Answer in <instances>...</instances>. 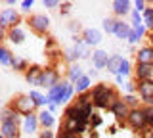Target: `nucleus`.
Here are the masks:
<instances>
[{
    "label": "nucleus",
    "mask_w": 153,
    "mask_h": 138,
    "mask_svg": "<svg viewBox=\"0 0 153 138\" xmlns=\"http://www.w3.org/2000/svg\"><path fill=\"white\" fill-rule=\"evenodd\" d=\"M146 115H147V127L153 131V107L151 106H146Z\"/></svg>",
    "instance_id": "nucleus-42"
},
{
    "label": "nucleus",
    "mask_w": 153,
    "mask_h": 138,
    "mask_svg": "<svg viewBox=\"0 0 153 138\" xmlns=\"http://www.w3.org/2000/svg\"><path fill=\"white\" fill-rule=\"evenodd\" d=\"M136 63H147V65H153V46H151V44L142 46V48L136 52Z\"/></svg>",
    "instance_id": "nucleus-18"
},
{
    "label": "nucleus",
    "mask_w": 153,
    "mask_h": 138,
    "mask_svg": "<svg viewBox=\"0 0 153 138\" xmlns=\"http://www.w3.org/2000/svg\"><path fill=\"white\" fill-rule=\"evenodd\" d=\"M46 98L50 104H57V106H63L67 104L69 106L71 100L75 98V84L69 83L67 79H61L56 87H52L50 90H46Z\"/></svg>",
    "instance_id": "nucleus-2"
},
{
    "label": "nucleus",
    "mask_w": 153,
    "mask_h": 138,
    "mask_svg": "<svg viewBox=\"0 0 153 138\" xmlns=\"http://www.w3.org/2000/svg\"><path fill=\"white\" fill-rule=\"evenodd\" d=\"M4 40H8V29L0 25V44H2Z\"/></svg>",
    "instance_id": "nucleus-45"
},
{
    "label": "nucleus",
    "mask_w": 153,
    "mask_h": 138,
    "mask_svg": "<svg viewBox=\"0 0 153 138\" xmlns=\"http://www.w3.org/2000/svg\"><path fill=\"white\" fill-rule=\"evenodd\" d=\"M12 61H13V54L10 52L8 46H4V44H0V65H12Z\"/></svg>",
    "instance_id": "nucleus-29"
},
{
    "label": "nucleus",
    "mask_w": 153,
    "mask_h": 138,
    "mask_svg": "<svg viewBox=\"0 0 153 138\" xmlns=\"http://www.w3.org/2000/svg\"><path fill=\"white\" fill-rule=\"evenodd\" d=\"M61 58H63V61H67L69 65H73L82 58V54H80V50L76 48V46H69V48L63 50V56H61Z\"/></svg>",
    "instance_id": "nucleus-22"
},
{
    "label": "nucleus",
    "mask_w": 153,
    "mask_h": 138,
    "mask_svg": "<svg viewBox=\"0 0 153 138\" xmlns=\"http://www.w3.org/2000/svg\"><path fill=\"white\" fill-rule=\"evenodd\" d=\"M90 90H92V79H90L88 75H82V77L75 83V92L84 94V92H90Z\"/></svg>",
    "instance_id": "nucleus-24"
},
{
    "label": "nucleus",
    "mask_w": 153,
    "mask_h": 138,
    "mask_svg": "<svg viewBox=\"0 0 153 138\" xmlns=\"http://www.w3.org/2000/svg\"><path fill=\"white\" fill-rule=\"evenodd\" d=\"M57 107H59V106H57V104H48V111H50V113H56L57 111Z\"/></svg>",
    "instance_id": "nucleus-48"
},
{
    "label": "nucleus",
    "mask_w": 153,
    "mask_h": 138,
    "mask_svg": "<svg viewBox=\"0 0 153 138\" xmlns=\"http://www.w3.org/2000/svg\"><path fill=\"white\" fill-rule=\"evenodd\" d=\"M90 138H100V134H98V131H90Z\"/></svg>",
    "instance_id": "nucleus-51"
},
{
    "label": "nucleus",
    "mask_w": 153,
    "mask_h": 138,
    "mask_svg": "<svg viewBox=\"0 0 153 138\" xmlns=\"http://www.w3.org/2000/svg\"><path fill=\"white\" fill-rule=\"evenodd\" d=\"M0 119H2V121H13V123H19V125L23 123V117L19 115L12 106L2 107V111H0Z\"/></svg>",
    "instance_id": "nucleus-20"
},
{
    "label": "nucleus",
    "mask_w": 153,
    "mask_h": 138,
    "mask_svg": "<svg viewBox=\"0 0 153 138\" xmlns=\"http://www.w3.org/2000/svg\"><path fill=\"white\" fill-rule=\"evenodd\" d=\"M10 106L16 109V111H17L21 117L31 115V113H35V111H36V104L33 102V98L29 96V94H19V96L12 98Z\"/></svg>",
    "instance_id": "nucleus-3"
},
{
    "label": "nucleus",
    "mask_w": 153,
    "mask_h": 138,
    "mask_svg": "<svg viewBox=\"0 0 153 138\" xmlns=\"http://www.w3.org/2000/svg\"><path fill=\"white\" fill-rule=\"evenodd\" d=\"M132 6H134V10H136V12L143 13V12H146V8H147V2H146V0H136V2H132Z\"/></svg>",
    "instance_id": "nucleus-40"
},
{
    "label": "nucleus",
    "mask_w": 153,
    "mask_h": 138,
    "mask_svg": "<svg viewBox=\"0 0 153 138\" xmlns=\"http://www.w3.org/2000/svg\"><path fill=\"white\" fill-rule=\"evenodd\" d=\"M59 0H42V6L48 8V10H54V8H59Z\"/></svg>",
    "instance_id": "nucleus-41"
},
{
    "label": "nucleus",
    "mask_w": 153,
    "mask_h": 138,
    "mask_svg": "<svg viewBox=\"0 0 153 138\" xmlns=\"http://www.w3.org/2000/svg\"><path fill=\"white\" fill-rule=\"evenodd\" d=\"M115 81H117V84H123V87H124V83H126V81H124L123 77H119V75L115 77Z\"/></svg>",
    "instance_id": "nucleus-50"
},
{
    "label": "nucleus",
    "mask_w": 153,
    "mask_h": 138,
    "mask_svg": "<svg viewBox=\"0 0 153 138\" xmlns=\"http://www.w3.org/2000/svg\"><path fill=\"white\" fill-rule=\"evenodd\" d=\"M102 123H103L102 115H100V113H96V111H94L92 119H90V131H96V128H100V127H102Z\"/></svg>",
    "instance_id": "nucleus-36"
},
{
    "label": "nucleus",
    "mask_w": 153,
    "mask_h": 138,
    "mask_svg": "<svg viewBox=\"0 0 153 138\" xmlns=\"http://www.w3.org/2000/svg\"><path fill=\"white\" fill-rule=\"evenodd\" d=\"M69 12H71V2H61L59 4V13L61 16H69Z\"/></svg>",
    "instance_id": "nucleus-43"
},
{
    "label": "nucleus",
    "mask_w": 153,
    "mask_h": 138,
    "mask_svg": "<svg viewBox=\"0 0 153 138\" xmlns=\"http://www.w3.org/2000/svg\"><path fill=\"white\" fill-rule=\"evenodd\" d=\"M132 73H134V69H132L130 60L124 58V60H123V63H121V67H119V73H117V75H119V77H123V79H128ZM117 75H115V77H117Z\"/></svg>",
    "instance_id": "nucleus-30"
},
{
    "label": "nucleus",
    "mask_w": 153,
    "mask_h": 138,
    "mask_svg": "<svg viewBox=\"0 0 153 138\" xmlns=\"http://www.w3.org/2000/svg\"><path fill=\"white\" fill-rule=\"evenodd\" d=\"M130 25H132V27L143 25V17H142V13H140V12L132 10V13H130Z\"/></svg>",
    "instance_id": "nucleus-35"
},
{
    "label": "nucleus",
    "mask_w": 153,
    "mask_h": 138,
    "mask_svg": "<svg viewBox=\"0 0 153 138\" xmlns=\"http://www.w3.org/2000/svg\"><path fill=\"white\" fill-rule=\"evenodd\" d=\"M151 46H153V35H151Z\"/></svg>",
    "instance_id": "nucleus-52"
},
{
    "label": "nucleus",
    "mask_w": 153,
    "mask_h": 138,
    "mask_svg": "<svg viewBox=\"0 0 153 138\" xmlns=\"http://www.w3.org/2000/svg\"><path fill=\"white\" fill-rule=\"evenodd\" d=\"M56 46V40L52 39V37H48V40H46V50H52Z\"/></svg>",
    "instance_id": "nucleus-47"
},
{
    "label": "nucleus",
    "mask_w": 153,
    "mask_h": 138,
    "mask_svg": "<svg viewBox=\"0 0 153 138\" xmlns=\"http://www.w3.org/2000/svg\"><path fill=\"white\" fill-rule=\"evenodd\" d=\"M40 75H42L40 65H31V67L27 69V73H25V81L29 84H33V87L40 88Z\"/></svg>",
    "instance_id": "nucleus-17"
},
{
    "label": "nucleus",
    "mask_w": 153,
    "mask_h": 138,
    "mask_svg": "<svg viewBox=\"0 0 153 138\" xmlns=\"http://www.w3.org/2000/svg\"><path fill=\"white\" fill-rule=\"evenodd\" d=\"M142 17H143V27L147 31H153V6H147L146 12L142 13Z\"/></svg>",
    "instance_id": "nucleus-32"
},
{
    "label": "nucleus",
    "mask_w": 153,
    "mask_h": 138,
    "mask_svg": "<svg viewBox=\"0 0 153 138\" xmlns=\"http://www.w3.org/2000/svg\"><path fill=\"white\" fill-rule=\"evenodd\" d=\"M111 10H113V16L117 17V19H123V17L130 16L134 6L132 2H128V0H115V2L111 4Z\"/></svg>",
    "instance_id": "nucleus-10"
},
{
    "label": "nucleus",
    "mask_w": 153,
    "mask_h": 138,
    "mask_svg": "<svg viewBox=\"0 0 153 138\" xmlns=\"http://www.w3.org/2000/svg\"><path fill=\"white\" fill-rule=\"evenodd\" d=\"M65 73H67V81H69V83H73V84H75V83H76V81H79L80 77H82V75H86V73H84V69L80 67L79 63L69 65Z\"/></svg>",
    "instance_id": "nucleus-23"
},
{
    "label": "nucleus",
    "mask_w": 153,
    "mask_h": 138,
    "mask_svg": "<svg viewBox=\"0 0 153 138\" xmlns=\"http://www.w3.org/2000/svg\"><path fill=\"white\" fill-rule=\"evenodd\" d=\"M138 92V87L134 81H126L124 83V94H136Z\"/></svg>",
    "instance_id": "nucleus-37"
},
{
    "label": "nucleus",
    "mask_w": 153,
    "mask_h": 138,
    "mask_svg": "<svg viewBox=\"0 0 153 138\" xmlns=\"http://www.w3.org/2000/svg\"><path fill=\"white\" fill-rule=\"evenodd\" d=\"M38 128H40V123H38V113H31V115H25V117H23L21 132H25V134H35Z\"/></svg>",
    "instance_id": "nucleus-13"
},
{
    "label": "nucleus",
    "mask_w": 153,
    "mask_h": 138,
    "mask_svg": "<svg viewBox=\"0 0 153 138\" xmlns=\"http://www.w3.org/2000/svg\"><path fill=\"white\" fill-rule=\"evenodd\" d=\"M59 81H61V75H59V71L56 67H52V65L42 67V75H40V87L42 88L50 90L52 87H56Z\"/></svg>",
    "instance_id": "nucleus-7"
},
{
    "label": "nucleus",
    "mask_w": 153,
    "mask_h": 138,
    "mask_svg": "<svg viewBox=\"0 0 153 138\" xmlns=\"http://www.w3.org/2000/svg\"><path fill=\"white\" fill-rule=\"evenodd\" d=\"M140 96H136V94H123V102L126 104L130 109L134 107H140V100H138Z\"/></svg>",
    "instance_id": "nucleus-34"
},
{
    "label": "nucleus",
    "mask_w": 153,
    "mask_h": 138,
    "mask_svg": "<svg viewBox=\"0 0 153 138\" xmlns=\"http://www.w3.org/2000/svg\"><path fill=\"white\" fill-rule=\"evenodd\" d=\"M67 29H69V33H73V37H75V35L80 33V23L79 21H69L67 23Z\"/></svg>",
    "instance_id": "nucleus-39"
},
{
    "label": "nucleus",
    "mask_w": 153,
    "mask_h": 138,
    "mask_svg": "<svg viewBox=\"0 0 153 138\" xmlns=\"http://www.w3.org/2000/svg\"><path fill=\"white\" fill-rule=\"evenodd\" d=\"M29 96L33 98V102L36 104V107H48V104H50V102H48V98H46V94H42L40 90H36V88L31 90Z\"/></svg>",
    "instance_id": "nucleus-27"
},
{
    "label": "nucleus",
    "mask_w": 153,
    "mask_h": 138,
    "mask_svg": "<svg viewBox=\"0 0 153 138\" xmlns=\"http://www.w3.org/2000/svg\"><path fill=\"white\" fill-rule=\"evenodd\" d=\"M109 56L111 54H107L105 50L102 48H96L92 52V65H94V69H103V67H107V61H109Z\"/></svg>",
    "instance_id": "nucleus-15"
},
{
    "label": "nucleus",
    "mask_w": 153,
    "mask_h": 138,
    "mask_svg": "<svg viewBox=\"0 0 153 138\" xmlns=\"http://www.w3.org/2000/svg\"><path fill=\"white\" fill-rule=\"evenodd\" d=\"M12 67H13V71H17V73H27V69L31 67V65H29V61H27L25 58H19V56H13Z\"/></svg>",
    "instance_id": "nucleus-28"
},
{
    "label": "nucleus",
    "mask_w": 153,
    "mask_h": 138,
    "mask_svg": "<svg viewBox=\"0 0 153 138\" xmlns=\"http://www.w3.org/2000/svg\"><path fill=\"white\" fill-rule=\"evenodd\" d=\"M117 17H105L102 21V29L107 33V35H115V27H117Z\"/></svg>",
    "instance_id": "nucleus-31"
},
{
    "label": "nucleus",
    "mask_w": 153,
    "mask_h": 138,
    "mask_svg": "<svg viewBox=\"0 0 153 138\" xmlns=\"http://www.w3.org/2000/svg\"><path fill=\"white\" fill-rule=\"evenodd\" d=\"M0 125H2V119H0Z\"/></svg>",
    "instance_id": "nucleus-53"
},
{
    "label": "nucleus",
    "mask_w": 153,
    "mask_h": 138,
    "mask_svg": "<svg viewBox=\"0 0 153 138\" xmlns=\"http://www.w3.org/2000/svg\"><path fill=\"white\" fill-rule=\"evenodd\" d=\"M126 125L134 128V131H146L147 127V115H146V106H140V107H134L130 109L128 113V119H126Z\"/></svg>",
    "instance_id": "nucleus-4"
},
{
    "label": "nucleus",
    "mask_w": 153,
    "mask_h": 138,
    "mask_svg": "<svg viewBox=\"0 0 153 138\" xmlns=\"http://www.w3.org/2000/svg\"><path fill=\"white\" fill-rule=\"evenodd\" d=\"M19 6H21V12L23 13H29V12H31V8L35 6V0H21Z\"/></svg>",
    "instance_id": "nucleus-38"
},
{
    "label": "nucleus",
    "mask_w": 153,
    "mask_h": 138,
    "mask_svg": "<svg viewBox=\"0 0 153 138\" xmlns=\"http://www.w3.org/2000/svg\"><path fill=\"white\" fill-rule=\"evenodd\" d=\"M146 27L143 25H138V27H132V31H130V35H128V44L134 46L136 42H140L143 37H146Z\"/></svg>",
    "instance_id": "nucleus-26"
},
{
    "label": "nucleus",
    "mask_w": 153,
    "mask_h": 138,
    "mask_svg": "<svg viewBox=\"0 0 153 138\" xmlns=\"http://www.w3.org/2000/svg\"><path fill=\"white\" fill-rule=\"evenodd\" d=\"M38 138H57V134H56L54 131H40Z\"/></svg>",
    "instance_id": "nucleus-44"
},
{
    "label": "nucleus",
    "mask_w": 153,
    "mask_h": 138,
    "mask_svg": "<svg viewBox=\"0 0 153 138\" xmlns=\"http://www.w3.org/2000/svg\"><path fill=\"white\" fill-rule=\"evenodd\" d=\"M134 79L136 83L140 81H151L153 79V65H147V63H136L134 65Z\"/></svg>",
    "instance_id": "nucleus-14"
},
{
    "label": "nucleus",
    "mask_w": 153,
    "mask_h": 138,
    "mask_svg": "<svg viewBox=\"0 0 153 138\" xmlns=\"http://www.w3.org/2000/svg\"><path fill=\"white\" fill-rule=\"evenodd\" d=\"M38 123H40L42 131H52L56 127V115L48 109H42V111H38Z\"/></svg>",
    "instance_id": "nucleus-16"
},
{
    "label": "nucleus",
    "mask_w": 153,
    "mask_h": 138,
    "mask_svg": "<svg viewBox=\"0 0 153 138\" xmlns=\"http://www.w3.org/2000/svg\"><path fill=\"white\" fill-rule=\"evenodd\" d=\"M50 23H52V19L46 13H31V16L27 17V25L31 27V31L36 33V35H46V33L50 31Z\"/></svg>",
    "instance_id": "nucleus-5"
},
{
    "label": "nucleus",
    "mask_w": 153,
    "mask_h": 138,
    "mask_svg": "<svg viewBox=\"0 0 153 138\" xmlns=\"http://www.w3.org/2000/svg\"><path fill=\"white\" fill-rule=\"evenodd\" d=\"M132 31V25L130 21H124V19H119L117 21V27H115V37L121 40H128V35Z\"/></svg>",
    "instance_id": "nucleus-19"
},
{
    "label": "nucleus",
    "mask_w": 153,
    "mask_h": 138,
    "mask_svg": "<svg viewBox=\"0 0 153 138\" xmlns=\"http://www.w3.org/2000/svg\"><path fill=\"white\" fill-rule=\"evenodd\" d=\"M90 92H92V106L96 109H107L109 111V107L113 106V102H117V100L121 98L117 90L107 83H98Z\"/></svg>",
    "instance_id": "nucleus-1"
},
{
    "label": "nucleus",
    "mask_w": 153,
    "mask_h": 138,
    "mask_svg": "<svg viewBox=\"0 0 153 138\" xmlns=\"http://www.w3.org/2000/svg\"><path fill=\"white\" fill-rule=\"evenodd\" d=\"M86 75L92 79V77H96V75H98V69H88V73H86Z\"/></svg>",
    "instance_id": "nucleus-49"
},
{
    "label": "nucleus",
    "mask_w": 153,
    "mask_h": 138,
    "mask_svg": "<svg viewBox=\"0 0 153 138\" xmlns=\"http://www.w3.org/2000/svg\"><path fill=\"white\" fill-rule=\"evenodd\" d=\"M19 23H21V13L16 8H4V10H0V25L2 27L13 29V27H19Z\"/></svg>",
    "instance_id": "nucleus-6"
},
{
    "label": "nucleus",
    "mask_w": 153,
    "mask_h": 138,
    "mask_svg": "<svg viewBox=\"0 0 153 138\" xmlns=\"http://www.w3.org/2000/svg\"><path fill=\"white\" fill-rule=\"evenodd\" d=\"M82 40L84 44L88 46V48H96V46H100V42L103 40V33L100 29H94V27H88V29H82Z\"/></svg>",
    "instance_id": "nucleus-9"
},
{
    "label": "nucleus",
    "mask_w": 153,
    "mask_h": 138,
    "mask_svg": "<svg viewBox=\"0 0 153 138\" xmlns=\"http://www.w3.org/2000/svg\"><path fill=\"white\" fill-rule=\"evenodd\" d=\"M109 111L115 115V119H117L119 123H126L128 119V113H130V107L126 106V104L123 102V98H119L117 102H113V106L109 107Z\"/></svg>",
    "instance_id": "nucleus-11"
},
{
    "label": "nucleus",
    "mask_w": 153,
    "mask_h": 138,
    "mask_svg": "<svg viewBox=\"0 0 153 138\" xmlns=\"http://www.w3.org/2000/svg\"><path fill=\"white\" fill-rule=\"evenodd\" d=\"M0 134L4 138H19L21 136V125L13 121H2L0 125Z\"/></svg>",
    "instance_id": "nucleus-12"
},
{
    "label": "nucleus",
    "mask_w": 153,
    "mask_h": 138,
    "mask_svg": "<svg viewBox=\"0 0 153 138\" xmlns=\"http://www.w3.org/2000/svg\"><path fill=\"white\" fill-rule=\"evenodd\" d=\"M138 87V96L146 106H153V79L151 81H140L136 83Z\"/></svg>",
    "instance_id": "nucleus-8"
},
{
    "label": "nucleus",
    "mask_w": 153,
    "mask_h": 138,
    "mask_svg": "<svg viewBox=\"0 0 153 138\" xmlns=\"http://www.w3.org/2000/svg\"><path fill=\"white\" fill-rule=\"evenodd\" d=\"M123 56L121 54H111L109 56V61H107V73H111V75H117L119 73V67H121V63H123Z\"/></svg>",
    "instance_id": "nucleus-25"
},
{
    "label": "nucleus",
    "mask_w": 153,
    "mask_h": 138,
    "mask_svg": "<svg viewBox=\"0 0 153 138\" xmlns=\"http://www.w3.org/2000/svg\"><path fill=\"white\" fill-rule=\"evenodd\" d=\"M75 106L82 107V106H88V104H92V92H84V94H76L75 98Z\"/></svg>",
    "instance_id": "nucleus-33"
},
{
    "label": "nucleus",
    "mask_w": 153,
    "mask_h": 138,
    "mask_svg": "<svg viewBox=\"0 0 153 138\" xmlns=\"http://www.w3.org/2000/svg\"><path fill=\"white\" fill-rule=\"evenodd\" d=\"M0 138H4V136H2V134H0Z\"/></svg>",
    "instance_id": "nucleus-54"
},
{
    "label": "nucleus",
    "mask_w": 153,
    "mask_h": 138,
    "mask_svg": "<svg viewBox=\"0 0 153 138\" xmlns=\"http://www.w3.org/2000/svg\"><path fill=\"white\" fill-rule=\"evenodd\" d=\"M57 138H80V136H76L75 132H65V131H61L59 134H57Z\"/></svg>",
    "instance_id": "nucleus-46"
},
{
    "label": "nucleus",
    "mask_w": 153,
    "mask_h": 138,
    "mask_svg": "<svg viewBox=\"0 0 153 138\" xmlns=\"http://www.w3.org/2000/svg\"><path fill=\"white\" fill-rule=\"evenodd\" d=\"M8 40L12 42V44H16V46L25 42V31L21 29V25L13 27V29H8Z\"/></svg>",
    "instance_id": "nucleus-21"
}]
</instances>
